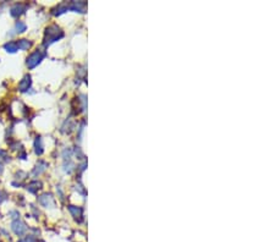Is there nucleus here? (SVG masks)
<instances>
[{"mask_svg":"<svg viewBox=\"0 0 275 242\" xmlns=\"http://www.w3.org/2000/svg\"><path fill=\"white\" fill-rule=\"evenodd\" d=\"M41 59H42V54H41L39 52H34V53L27 59V65H28V67L33 69L34 66H37L38 64H39Z\"/></svg>","mask_w":275,"mask_h":242,"instance_id":"obj_1","label":"nucleus"},{"mask_svg":"<svg viewBox=\"0 0 275 242\" xmlns=\"http://www.w3.org/2000/svg\"><path fill=\"white\" fill-rule=\"evenodd\" d=\"M12 229H14V231L17 235H21L24 230H26V226H24L21 221H15L14 224H12Z\"/></svg>","mask_w":275,"mask_h":242,"instance_id":"obj_2","label":"nucleus"},{"mask_svg":"<svg viewBox=\"0 0 275 242\" xmlns=\"http://www.w3.org/2000/svg\"><path fill=\"white\" fill-rule=\"evenodd\" d=\"M29 85H31V78L28 77H24L23 78V81L20 83V88H21V91H26V90H28V87H29Z\"/></svg>","mask_w":275,"mask_h":242,"instance_id":"obj_3","label":"nucleus"},{"mask_svg":"<svg viewBox=\"0 0 275 242\" xmlns=\"http://www.w3.org/2000/svg\"><path fill=\"white\" fill-rule=\"evenodd\" d=\"M17 47L20 48V49H28V48L31 47V43H29L28 41H26V39H22V41L18 42Z\"/></svg>","mask_w":275,"mask_h":242,"instance_id":"obj_4","label":"nucleus"},{"mask_svg":"<svg viewBox=\"0 0 275 242\" xmlns=\"http://www.w3.org/2000/svg\"><path fill=\"white\" fill-rule=\"evenodd\" d=\"M6 49H9V52H15V50H17V44L16 43H9V44H6L5 45Z\"/></svg>","mask_w":275,"mask_h":242,"instance_id":"obj_5","label":"nucleus"},{"mask_svg":"<svg viewBox=\"0 0 275 242\" xmlns=\"http://www.w3.org/2000/svg\"><path fill=\"white\" fill-rule=\"evenodd\" d=\"M16 27H17L18 32H23L24 29H26V24H24V23H22V22H17Z\"/></svg>","mask_w":275,"mask_h":242,"instance_id":"obj_6","label":"nucleus"},{"mask_svg":"<svg viewBox=\"0 0 275 242\" xmlns=\"http://www.w3.org/2000/svg\"><path fill=\"white\" fill-rule=\"evenodd\" d=\"M70 211H71L72 213H75V215H78V216H81V213H82V209H81V208H77V211H76V208L71 207V208H70Z\"/></svg>","mask_w":275,"mask_h":242,"instance_id":"obj_7","label":"nucleus"},{"mask_svg":"<svg viewBox=\"0 0 275 242\" xmlns=\"http://www.w3.org/2000/svg\"><path fill=\"white\" fill-rule=\"evenodd\" d=\"M20 242H34V240L32 239V237H29V239H28V237H26V239H24L23 241H20Z\"/></svg>","mask_w":275,"mask_h":242,"instance_id":"obj_8","label":"nucleus"}]
</instances>
